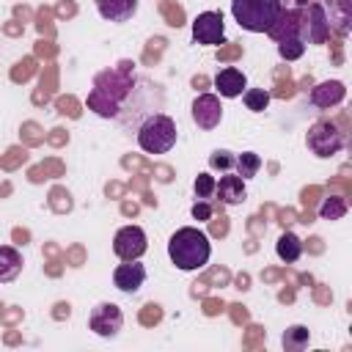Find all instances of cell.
<instances>
[{"label":"cell","mask_w":352,"mask_h":352,"mask_svg":"<svg viewBox=\"0 0 352 352\" xmlns=\"http://www.w3.org/2000/svg\"><path fill=\"white\" fill-rule=\"evenodd\" d=\"M226 36V22H223V14L217 11H201L195 19H192V38L198 44H206V47H214L220 44Z\"/></svg>","instance_id":"cell-8"},{"label":"cell","mask_w":352,"mask_h":352,"mask_svg":"<svg viewBox=\"0 0 352 352\" xmlns=\"http://www.w3.org/2000/svg\"><path fill=\"white\" fill-rule=\"evenodd\" d=\"M242 102L250 113H264L270 107V94L264 88H245L242 91Z\"/></svg>","instance_id":"cell-21"},{"label":"cell","mask_w":352,"mask_h":352,"mask_svg":"<svg viewBox=\"0 0 352 352\" xmlns=\"http://www.w3.org/2000/svg\"><path fill=\"white\" fill-rule=\"evenodd\" d=\"M214 88H217L220 96L234 99V96H242V91L248 88V77L236 66H226L214 74Z\"/></svg>","instance_id":"cell-13"},{"label":"cell","mask_w":352,"mask_h":352,"mask_svg":"<svg viewBox=\"0 0 352 352\" xmlns=\"http://www.w3.org/2000/svg\"><path fill=\"white\" fill-rule=\"evenodd\" d=\"M209 168H214V170H231V168H234V157H231V151H223V148L212 151V157H209Z\"/></svg>","instance_id":"cell-26"},{"label":"cell","mask_w":352,"mask_h":352,"mask_svg":"<svg viewBox=\"0 0 352 352\" xmlns=\"http://www.w3.org/2000/svg\"><path fill=\"white\" fill-rule=\"evenodd\" d=\"M280 6H286V8H300V6H308V0H280Z\"/></svg>","instance_id":"cell-28"},{"label":"cell","mask_w":352,"mask_h":352,"mask_svg":"<svg viewBox=\"0 0 352 352\" xmlns=\"http://www.w3.org/2000/svg\"><path fill=\"white\" fill-rule=\"evenodd\" d=\"M22 272V253L11 245H0V283H11Z\"/></svg>","instance_id":"cell-17"},{"label":"cell","mask_w":352,"mask_h":352,"mask_svg":"<svg viewBox=\"0 0 352 352\" xmlns=\"http://www.w3.org/2000/svg\"><path fill=\"white\" fill-rule=\"evenodd\" d=\"M302 19H305V14L302 11H297V8H280V14H278V19L270 25V36L275 38V41H289V38H302Z\"/></svg>","instance_id":"cell-10"},{"label":"cell","mask_w":352,"mask_h":352,"mask_svg":"<svg viewBox=\"0 0 352 352\" xmlns=\"http://www.w3.org/2000/svg\"><path fill=\"white\" fill-rule=\"evenodd\" d=\"M176 121L168 113H151L138 126V146L146 154H165L176 146Z\"/></svg>","instance_id":"cell-3"},{"label":"cell","mask_w":352,"mask_h":352,"mask_svg":"<svg viewBox=\"0 0 352 352\" xmlns=\"http://www.w3.org/2000/svg\"><path fill=\"white\" fill-rule=\"evenodd\" d=\"M96 11L107 22H126L138 11V0H96Z\"/></svg>","instance_id":"cell-16"},{"label":"cell","mask_w":352,"mask_h":352,"mask_svg":"<svg viewBox=\"0 0 352 352\" xmlns=\"http://www.w3.org/2000/svg\"><path fill=\"white\" fill-rule=\"evenodd\" d=\"M349 22H352V0H336V8H330L327 25H333L341 36L349 33Z\"/></svg>","instance_id":"cell-19"},{"label":"cell","mask_w":352,"mask_h":352,"mask_svg":"<svg viewBox=\"0 0 352 352\" xmlns=\"http://www.w3.org/2000/svg\"><path fill=\"white\" fill-rule=\"evenodd\" d=\"M132 85H135V72L132 63L126 60L118 63L116 69L99 72L94 77V88L88 91V110H94L102 118H116L126 96L132 94Z\"/></svg>","instance_id":"cell-1"},{"label":"cell","mask_w":352,"mask_h":352,"mask_svg":"<svg viewBox=\"0 0 352 352\" xmlns=\"http://www.w3.org/2000/svg\"><path fill=\"white\" fill-rule=\"evenodd\" d=\"M88 327L99 336V338H116L124 327V314L116 302H99L91 308L88 314Z\"/></svg>","instance_id":"cell-6"},{"label":"cell","mask_w":352,"mask_h":352,"mask_svg":"<svg viewBox=\"0 0 352 352\" xmlns=\"http://www.w3.org/2000/svg\"><path fill=\"white\" fill-rule=\"evenodd\" d=\"M280 0H231V16L242 30L267 33L280 14Z\"/></svg>","instance_id":"cell-4"},{"label":"cell","mask_w":352,"mask_h":352,"mask_svg":"<svg viewBox=\"0 0 352 352\" xmlns=\"http://www.w3.org/2000/svg\"><path fill=\"white\" fill-rule=\"evenodd\" d=\"M192 217L201 220V223L209 220V217H212V206H209V201H195V204H192Z\"/></svg>","instance_id":"cell-27"},{"label":"cell","mask_w":352,"mask_h":352,"mask_svg":"<svg viewBox=\"0 0 352 352\" xmlns=\"http://www.w3.org/2000/svg\"><path fill=\"white\" fill-rule=\"evenodd\" d=\"M344 214H346V201L338 198V195H330V198L319 206V217H322V220H338V217H344Z\"/></svg>","instance_id":"cell-22"},{"label":"cell","mask_w":352,"mask_h":352,"mask_svg":"<svg viewBox=\"0 0 352 352\" xmlns=\"http://www.w3.org/2000/svg\"><path fill=\"white\" fill-rule=\"evenodd\" d=\"M148 248V239H146V231L140 226H124L116 231L113 236V253L121 258V261H135L146 253Z\"/></svg>","instance_id":"cell-7"},{"label":"cell","mask_w":352,"mask_h":352,"mask_svg":"<svg viewBox=\"0 0 352 352\" xmlns=\"http://www.w3.org/2000/svg\"><path fill=\"white\" fill-rule=\"evenodd\" d=\"M305 143H308V148H311L316 157L327 160V157H333V154H338V151L344 148V132L338 129L336 121H316V124L308 129Z\"/></svg>","instance_id":"cell-5"},{"label":"cell","mask_w":352,"mask_h":352,"mask_svg":"<svg viewBox=\"0 0 352 352\" xmlns=\"http://www.w3.org/2000/svg\"><path fill=\"white\" fill-rule=\"evenodd\" d=\"M346 96V88L341 80H327V82H319L316 88H311V102L316 107H336L341 104Z\"/></svg>","instance_id":"cell-15"},{"label":"cell","mask_w":352,"mask_h":352,"mask_svg":"<svg viewBox=\"0 0 352 352\" xmlns=\"http://www.w3.org/2000/svg\"><path fill=\"white\" fill-rule=\"evenodd\" d=\"M214 195H217L226 206H236V204H242L245 195H248V190H245V179L236 176V173H226V176L214 184Z\"/></svg>","instance_id":"cell-14"},{"label":"cell","mask_w":352,"mask_h":352,"mask_svg":"<svg viewBox=\"0 0 352 352\" xmlns=\"http://www.w3.org/2000/svg\"><path fill=\"white\" fill-rule=\"evenodd\" d=\"M275 253H278V258L286 261V264L297 261V258L302 256V242H300V236L292 234V231H283V234L278 236V242H275Z\"/></svg>","instance_id":"cell-18"},{"label":"cell","mask_w":352,"mask_h":352,"mask_svg":"<svg viewBox=\"0 0 352 352\" xmlns=\"http://www.w3.org/2000/svg\"><path fill=\"white\" fill-rule=\"evenodd\" d=\"M258 168H261V157H258L256 151H242V154L234 157V170H236V176H242L245 182L253 179V176L258 173Z\"/></svg>","instance_id":"cell-20"},{"label":"cell","mask_w":352,"mask_h":352,"mask_svg":"<svg viewBox=\"0 0 352 352\" xmlns=\"http://www.w3.org/2000/svg\"><path fill=\"white\" fill-rule=\"evenodd\" d=\"M278 52L286 60H297L305 52V41L302 38H289V41H278Z\"/></svg>","instance_id":"cell-25"},{"label":"cell","mask_w":352,"mask_h":352,"mask_svg":"<svg viewBox=\"0 0 352 352\" xmlns=\"http://www.w3.org/2000/svg\"><path fill=\"white\" fill-rule=\"evenodd\" d=\"M209 256H212L209 236L204 231H198L195 226L176 228L173 236L168 239V258L182 272H195V270L206 267Z\"/></svg>","instance_id":"cell-2"},{"label":"cell","mask_w":352,"mask_h":352,"mask_svg":"<svg viewBox=\"0 0 352 352\" xmlns=\"http://www.w3.org/2000/svg\"><path fill=\"white\" fill-rule=\"evenodd\" d=\"M113 283H116L118 292L135 294V292L146 283V267L138 264V258H135V261H124V264H118V267L113 270Z\"/></svg>","instance_id":"cell-11"},{"label":"cell","mask_w":352,"mask_h":352,"mask_svg":"<svg viewBox=\"0 0 352 352\" xmlns=\"http://www.w3.org/2000/svg\"><path fill=\"white\" fill-rule=\"evenodd\" d=\"M214 184H217V179H214L212 173H198L195 182H192L195 198H198V201H209V198L214 195Z\"/></svg>","instance_id":"cell-24"},{"label":"cell","mask_w":352,"mask_h":352,"mask_svg":"<svg viewBox=\"0 0 352 352\" xmlns=\"http://www.w3.org/2000/svg\"><path fill=\"white\" fill-rule=\"evenodd\" d=\"M195 126L201 129H214L220 126L223 121V104H220V96L217 94H198L192 99V110H190Z\"/></svg>","instance_id":"cell-9"},{"label":"cell","mask_w":352,"mask_h":352,"mask_svg":"<svg viewBox=\"0 0 352 352\" xmlns=\"http://www.w3.org/2000/svg\"><path fill=\"white\" fill-rule=\"evenodd\" d=\"M327 16H324V8L319 3H311L308 6V14L302 19V41H314V44H322L327 38Z\"/></svg>","instance_id":"cell-12"},{"label":"cell","mask_w":352,"mask_h":352,"mask_svg":"<svg viewBox=\"0 0 352 352\" xmlns=\"http://www.w3.org/2000/svg\"><path fill=\"white\" fill-rule=\"evenodd\" d=\"M308 330L302 327V324H294V327H289L286 333H283V346L286 349H294V352H300L302 346H308Z\"/></svg>","instance_id":"cell-23"}]
</instances>
